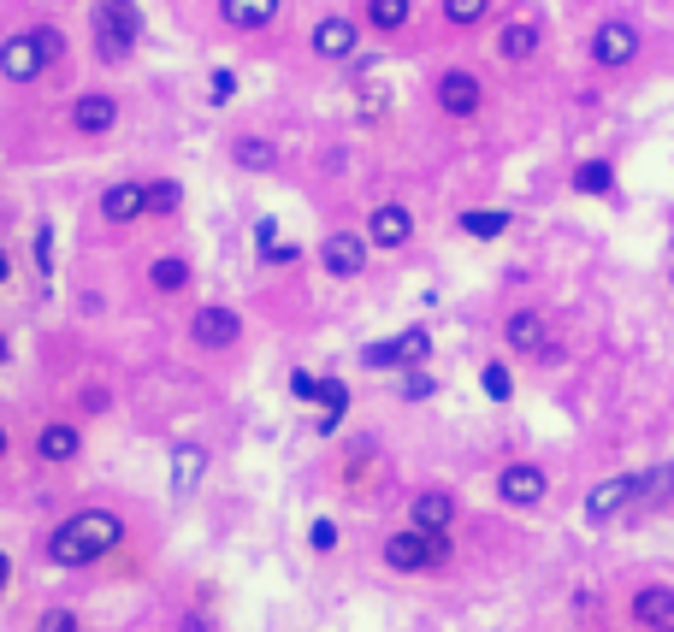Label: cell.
I'll return each instance as SVG.
<instances>
[{
    "label": "cell",
    "mask_w": 674,
    "mask_h": 632,
    "mask_svg": "<svg viewBox=\"0 0 674 632\" xmlns=\"http://www.w3.org/2000/svg\"><path fill=\"white\" fill-rule=\"evenodd\" d=\"M355 48H361V30H355V18H320V24H314V54H320V60H349V54H355Z\"/></svg>",
    "instance_id": "2e32d148"
},
{
    "label": "cell",
    "mask_w": 674,
    "mask_h": 632,
    "mask_svg": "<svg viewBox=\"0 0 674 632\" xmlns=\"http://www.w3.org/2000/svg\"><path fill=\"white\" fill-rule=\"evenodd\" d=\"M308 544H314L320 556H332V550H337V526H332V520H314V526H308Z\"/></svg>",
    "instance_id": "d6a6232c"
},
{
    "label": "cell",
    "mask_w": 674,
    "mask_h": 632,
    "mask_svg": "<svg viewBox=\"0 0 674 632\" xmlns=\"http://www.w3.org/2000/svg\"><path fill=\"white\" fill-rule=\"evenodd\" d=\"M627 615H633L645 632L663 627V621H674V585H663V579L639 585V591H633V603H627Z\"/></svg>",
    "instance_id": "9a60e30c"
},
{
    "label": "cell",
    "mask_w": 674,
    "mask_h": 632,
    "mask_svg": "<svg viewBox=\"0 0 674 632\" xmlns=\"http://www.w3.org/2000/svg\"><path fill=\"white\" fill-rule=\"evenodd\" d=\"M408 18H414V0H367V24L385 36H397Z\"/></svg>",
    "instance_id": "603a6c76"
},
{
    "label": "cell",
    "mask_w": 674,
    "mask_h": 632,
    "mask_svg": "<svg viewBox=\"0 0 674 632\" xmlns=\"http://www.w3.org/2000/svg\"><path fill=\"white\" fill-rule=\"evenodd\" d=\"M231 154H237V166H243V172H267L272 160H278V154H272V142H267V136H243V142H237Z\"/></svg>",
    "instance_id": "4316f807"
},
{
    "label": "cell",
    "mask_w": 674,
    "mask_h": 632,
    "mask_svg": "<svg viewBox=\"0 0 674 632\" xmlns=\"http://www.w3.org/2000/svg\"><path fill=\"white\" fill-rule=\"evenodd\" d=\"M491 12V0H444V18L456 24V30H468V24H479Z\"/></svg>",
    "instance_id": "4dcf8cb0"
},
{
    "label": "cell",
    "mask_w": 674,
    "mask_h": 632,
    "mask_svg": "<svg viewBox=\"0 0 674 632\" xmlns=\"http://www.w3.org/2000/svg\"><path fill=\"white\" fill-rule=\"evenodd\" d=\"M539 42H544V24H539V18H509V24L497 30V60L527 65L533 54H539Z\"/></svg>",
    "instance_id": "4fadbf2b"
},
{
    "label": "cell",
    "mask_w": 674,
    "mask_h": 632,
    "mask_svg": "<svg viewBox=\"0 0 674 632\" xmlns=\"http://www.w3.org/2000/svg\"><path fill=\"white\" fill-rule=\"evenodd\" d=\"M219 12L231 30H267L278 18V0H219Z\"/></svg>",
    "instance_id": "ffe728a7"
},
{
    "label": "cell",
    "mask_w": 674,
    "mask_h": 632,
    "mask_svg": "<svg viewBox=\"0 0 674 632\" xmlns=\"http://www.w3.org/2000/svg\"><path fill=\"white\" fill-rule=\"evenodd\" d=\"M397 349H403V367H420V361L432 355V331H426V325H408L403 337H397Z\"/></svg>",
    "instance_id": "f1b7e54d"
},
{
    "label": "cell",
    "mask_w": 674,
    "mask_h": 632,
    "mask_svg": "<svg viewBox=\"0 0 674 632\" xmlns=\"http://www.w3.org/2000/svg\"><path fill=\"white\" fill-rule=\"evenodd\" d=\"M190 337H196L202 349H231V343L243 337V319H237V308H219V302H207L202 314L190 319Z\"/></svg>",
    "instance_id": "7c38bea8"
},
{
    "label": "cell",
    "mask_w": 674,
    "mask_h": 632,
    "mask_svg": "<svg viewBox=\"0 0 674 632\" xmlns=\"http://www.w3.org/2000/svg\"><path fill=\"white\" fill-rule=\"evenodd\" d=\"M574 190L580 195H609L615 190V166H609V160H580V166H574Z\"/></svg>",
    "instance_id": "d4e9b609"
},
{
    "label": "cell",
    "mask_w": 674,
    "mask_h": 632,
    "mask_svg": "<svg viewBox=\"0 0 674 632\" xmlns=\"http://www.w3.org/2000/svg\"><path fill=\"white\" fill-rule=\"evenodd\" d=\"M36 266L54 272V231H48V225H36Z\"/></svg>",
    "instance_id": "d590c367"
},
{
    "label": "cell",
    "mask_w": 674,
    "mask_h": 632,
    "mask_svg": "<svg viewBox=\"0 0 674 632\" xmlns=\"http://www.w3.org/2000/svg\"><path fill=\"white\" fill-rule=\"evenodd\" d=\"M202 473H207V449L202 443H178V449H172V491L190 497V491L202 485Z\"/></svg>",
    "instance_id": "d6986e66"
},
{
    "label": "cell",
    "mask_w": 674,
    "mask_h": 632,
    "mask_svg": "<svg viewBox=\"0 0 674 632\" xmlns=\"http://www.w3.org/2000/svg\"><path fill=\"white\" fill-rule=\"evenodd\" d=\"M669 497H674V461L645 467V473H639V503H669Z\"/></svg>",
    "instance_id": "484cf974"
},
{
    "label": "cell",
    "mask_w": 674,
    "mask_h": 632,
    "mask_svg": "<svg viewBox=\"0 0 674 632\" xmlns=\"http://www.w3.org/2000/svg\"><path fill=\"white\" fill-rule=\"evenodd\" d=\"M148 284H154L160 296H178V290L190 284V260H184V254H160V260L148 266Z\"/></svg>",
    "instance_id": "44dd1931"
},
{
    "label": "cell",
    "mask_w": 674,
    "mask_h": 632,
    "mask_svg": "<svg viewBox=\"0 0 674 632\" xmlns=\"http://www.w3.org/2000/svg\"><path fill=\"white\" fill-rule=\"evenodd\" d=\"M101 213H107V225H131L148 213V184H113V190L101 195Z\"/></svg>",
    "instance_id": "ac0fdd59"
},
{
    "label": "cell",
    "mask_w": 674,
    "mask_h": 632,
    "mask_svg": "<svg viewBox=\"0 0 674 632\" xmlns=\"http://www.w3.org/2000/svg\"><path fill=\"white\" fill-rule=\"evenodd\" d=\"M586 54H592V65H604V71L633 65V60H639V24H633V18H604V24L592 30Z\"/></svg>",
    "instance_id": "277c9868"
},
{
    "label": "cell",
    "mask_w": 674,
    "mask_h": 632,
    "mask_svg": "<svg viewBox=\"0 0 674 632\" xmlns=\"http://www.w3.org/2000/svg\"><path fill=\"white\" fill-rule=\"evenodd\" d=\"M479 107H485V89H479V77H473V71L456 65V71H444V77H438V113H450V119H473Z\"/></svg>",
    "instance_id": "9c48e42d"
},
{
    "label": "cell",
    "mask_w": 674,
    "mask_h": 632,
    "mask_svg": "<svg viewBox=\"0 0 674 632\" xmlns=\"http://www.w3.org/2000/svg\"><path fill=\"white\" fill-rule=\"evenodd\" d=\"M479 390H485L491 402H509V396H515V379H509V367H503V361H491V367L479 373Z\"/></svg>",
    "instance_id": "f546056e"
},
{
    "label": "cell",
    "mask_w": 674,
    "mask_h": 632,
    "mask_svg": "<svg viewBox=\"0 0 674 632\" xmlns=\"http://www.w3.org/2000/svg\"><path fill=\"white\" fill-rule=\"evenodd\" d=\"M119 538H125V520H119L113 508H83V514H71L66 526L48 538V562H54V568H89V562H101Z\"/></svg>",
    "instance_id": "6da1fadb"
},
{
    "label": "cell",
    "mask_w": 674,
    "mask_h": 632,
    "mask_svg": "<svg viewBox=\"0 0 674 632\" xmlns=\"http://www.w3.org/2000/svg\"><path fill=\"white\" fill-rule=\"evenodd\" d=\"M6 579H12V562H6V556H0V585H6Z\"/></svg>",
    "instance_id": "60d3db41"
},
{
    "label": "cell",
    "mask_w": 674,
    "mask_h": 632,
    "mask_svg": "<svg viewBox=\"0 0 674 632\" xmlns=\"http://www.w3.org/2000/svg\"><path fill=\"white\" fill-rule=\"evenodd\" d=\"M178 201H184V190H178L172 178H160V184H148V213H178Z\"/></svg>",
    "instance_id": "1f68e13d"
},
{
    "label": "cell",
    "mask_w": 674,
    "mask_h": 632,
    "mask_svg": "<svg viewBox=\"0 0 674 632\" xmlns=\"http://www.w3.org/2000/svg\"><path fill=\"white\" fill-rule=\"evenodd\" d=\"M6 278H12V254L0 249V284H6Z\"/></svg>",
    "instance_id": "ab89813d"
},
{
    "label": "cell",
    "mask_w": 674,
    "mask_h": 632,
    "mask_svg": "<svg viewBox=\"0 0 674 632\" xmlns=\"http://www.w3.org/2000/svg\"><path fill=\"white\" fill-rule=\"evenodd\" d=\"M408 237H414V213H408L403 201H379L367 213V243L373 249H403Z\"/></svg>",
    "instance_id": "8fae6325"
},
{
    "label": "cell",
    "mask_w": 674,
    "mask_h": 632,
    "mask_svg": "<svg viewBox=\"0 0 674 632\" xmlns=\"http://www.w3.org/2000/svg\"><path fill=\"white\" fill-rule=\"evenodd\" d=\"M290 396H296V402H320V379L296 367V373H290Z\"/></svg>",
    "instance_id": "836d02e7"
},
{
    "label": "cell",
    "mask_w": 674,
    "mask_h": 632,
    "mask_svg": "<svg viewBox=\"0 0 674 632\" xmlns=\"http://www.w3.org/2000/svg\"><path fill=\"white\" fill-rule=\"evenodd\" d=\"M71 125L83 130V136H107V130L119 125V101L113 95H77L71 101Z\"/></svg>",
    "instance_id": "e0dca14e"
},
{
    "label": "cell",
    "mask_w": 674,
    "mask_h": 632,
    "mask_svg": "<svg viewBox=\"0 0 674 632\" xmlns=\"http://www.w3.org/2000/svg\"><path fill=\"white\" fill-rule=\"evenodd\" d=\"M296 254H302V249H296V243H272V249H267V260H272V266H290Z\"/></svg>",
    "instance_id": "f35d334b"
},
{
    "label": "cell",
    "mask_w": 674,
    "mask_h": 632,
    "mask_svg": "<svg viewBox=\"0 0 674 632\" xmlns=\"http://www.w3.org/2000/svg\"><path fill=\"white\" fill-rule=\"evenodd\" d=\"M36 632H77V621H71V609H48Z\"/></svg>",
    "instance_id": "8d00e7d4"
},
{
    "label": "cell",
    "mask_w": 674,
    "mask_h": 632,
    "mask_svg": "<svg viewBox=\"0 0 674 632\" xmlns=\"http://www.w3.org/2000/svg\"><path fill=\"white\" fill-rule=\"evenodd\" d=\"M627 503H639V473H615L604 485H592L580 514H586V526H604V520H615Z\"/></svg>",
    "instance_id": "52a82bcc"
},
{
    "label": "cell",
    "mask_w": 674,
    "mask_h": 632,
    "mask_svg": "<svg viewBox=\"0 0 674 632\" xmlns=\"http://www.w3.org/2000/svg\"><path fill=\"white\" fill-rule=\"evenodd\" d=\"M77 449H83L77 426H60V420H54V426H42V438H36V455H42V461H71Z\"/></svg>",
    "instance_id": "7402d4cb"
},
{
    "label": "cell",
    "mask_w": 674,
    "mask_h": 632,
    "mask_svg": "<svg viewBox=\"0 0 674 632\" xmlns=\"http://www.w3.org/2000/svg\"><path fill=\"white\" fill-rule=\"evenodd\" d=\"M503 343L515 355H550V337H544V314L539 308H515L503 319Z\"/></svg>",
    "instance_id": "5bb4252c"
},
{
    "label": "cell",
    "mask_w": 674,
    "mask_h": 632,
    "mask_svg": "<svg viewBox=\"0 0 674 632\" xmlns=\"http://www.w3.org/2000/svg\"><path fill=\"white\" fill-rule=\"evenodd\" d=\"M0 455H6V426H0Z\"/></svg>",
    "instance_id": "ee69618b"
},
{
    "label": "cell",
    "mask_w": 674,
    "mask_h": 632,
    "mask_svg": "<svg viewBox=\"0 0 674 632\" xmlns=\"http://www.w3.org/2000/svg\"><path fill=\"white\" fill-rule=\"evenodd\" d=\"M544 491H550V473H544L539 461H509V467L497 473V497L509 508H539Z\"/></svg>",
    "instance_id": "8992f818"
},
{
    "label": "cell",
    "mask_w": 674,
    "mask_h": 632,
    "mask_svg": "<svg viewBox=\"0 0 674 632\" xmlns=\"http://www.w3.org/2000/svg\"><path fill=\"white\" fill-rule=\"evenodd\" d=\"M456 491H444V485H426V491H414V503H408V526H420V532H450L456 526Z\"/></svg>",
    "instance_id": "ba28073f"
},
{
    "label": "cell",
    "mask_w": 674,
    "mask_h": 632,
    "mask_svg": "<svg viewBox=\"0 0 674 632\" xmlns=\"http://www.w3.org/2000/svg\"><path fill=\"white\" fill-rule=\"evenodd\" d=\"M361 367H367V373H391V367H403V349H397V337H385V343H367V349H361Z\"/></svg>",
    "instance_id": "83f0119b"
},
{
    "label": "cell",
    "mask_w": 674,
    "mask_h": 632,
    "mask_svg": "<svg viewBox=\"0 0 674 632\" xmlns=\"http://www.w3.org/2000/svg\"><path fill=\"white\" fill-rule=\"evenodd\" d=\"M450 562V532H420V526H403L385 538V568L391 573H432Z\"/></svg>",
    "instance_id": "3957f363"
},
{
    "label": "cell",
    "mask_w": 674,
    "mask_h": 632,
    "mask_svg": "<svg viewBox=\"0 0 674 632\" xmlns=\"http://www.w3.org/2000/svg\"><path fill=\"white\" fill-rule=\"evenodd\" d=\"M367 237H355V231H332L326 243H320V266L332 272V278H361L367 272Z\"/></svg>",
    "instance_id": "30bf717a"
},
{
    "label": "cell",
    "mask_w": 674,
    "mask_h": 632,
    "mask_svg": "<svg viewBox=\"0 0 674 632\" xmlns=\"http://www.w3.org/2000/svg\"><path fill=\"white\" fill-rule=\"evenodd\" d=\"M6 355H12V343H6V337H0V367H6Z\"/></svg>",
    "instance_id": "b9f144b4"
},
{
    "label": "cell",
    "mask_w": 674,
    "mask_h": 632,
    "mask_svg": "<svg viewBox=\"0 0 674 632\" xmlns=\"http://www.w3.org/2000/svg\"><path fill=\"white\" fill-rule=\"evenodd\" d=\"M651 632H674V621H663V627H651Z\"/></svg>",
    "instance_id": "7bdbcfd3"
},
{
    "label": "cell",
    "mask_w": 674,
    "mask_h": 632,
    "mask_svg": "<svg viewBox=\"0 0 674 632\" xmlns=\"http://www.w3.org/2000/svg\"><path fill=\"white\" fill-rule=\"evenodd\" d=\"M66 60V36L60 30H18V36H6L0 42V77L6 83H36L48 65H60Z\"/></svg>",
    "instance_id": "7a4b0ae2"
},
{
    "label": "cell",
    "mask_w": 674,
    "mask_h": 632,
    "mask_svg": "<svg viewBox=\"0 0 674 632\" xmlns=\"http://www.w3.org/2000/svg\"><path fill=\"white\" fill-rule=\"evenodd\" d=\"M462 231L479 237V243L503 237V231H509V207H491V213H485V207H473V213H462Z\"/></svg>",
    "instance_id": "cb8c5ba5"
},
{
    "label": "cell",
    "mask_w": 674,
    "mask_h": 632,
    "mask_svg": "<svg viewBox=\"0 0 674 632\" xmlns=\"http://www.w3.org/2000/svg\"><path fill=\"white\" fill-rule=\"evenodd\" d=\"M95 48H101V60L107 65H125L136 48V12L125 0H107L101 6V18H95Z\"/></svg>",
    "instance_id": "5b68a950"
},
{
    "label": "cell",
    "mask_w": 674,
    "mask_h": 632,
    "mask_svg": "<svg viewBox=\"0 0 674 632\" xmlns=\"http://www.w3.org/2000/svg\"><path fill=\"white\" fill-rule=\"evenodd\" d=\"M237 95V77L231 71H213V101H231Z\"/></svg>",
    "instance_id": "74e56055"
},
{
    "label": "cell",
    "mask_w": 674,
    "mask_h": 632,
    "mask_svg": "<svg viewBox=\"0 0 674 632\" xmlns=\"http://www.w3.org/2000/svg\"><path fill=\"white\" fill-rule=\"evenodd\" d=\"M432 390H438V384H432V373H408V379H403V396H408V402H426Z\"/></svg>",
    "instance_id": "e575fe53"
}]
</instances>
